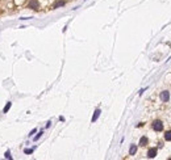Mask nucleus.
<instances>
[{"label": "nucleus", "instance_id": "1", "mask_svg": "<svg viewBox=\"0 0 171 160\" xmlns=\"http://www.w3.org/2000/svg\"><path fill=\"white\" fill-rule=\"evenodd\" d=\"M151 127H153L154 131H162L163 130V122L161 119H155L151 123Z\"/></svg>", "mask_w": 171, "mask_h": 160}, {"label": "nucleus", "instance_id": "2", "mask_svg": "<svg viewBox=\"0 0 171 160\" xmlns=\"http://www.w3.org/2000/svg\"><path fill=\"white\" fill-rule=\"evenodd\" d=\"M28 8L30 9H34V11H37L40 8V3L37 2V0H30V2L28 3Z\"/></svg>", "mask_w": 171, "mask_h": 160}, {"label": "nucleus", "instance_id": "3", "mask_svg": "<svg viewBox=\"0 0 171 160\" xmlns=\"http://www.w3.org/2000/svg\"><path fill=\"white\" fill-rule=\"evenodd\" d=\"M161 100L163 101V102H168V100H170V93H168V91H162L161 92Z\"/></svg>", "mask_w": 171, "mask_h": 160}, {"label": "nucleus", "instance_id": "4", "mask_svg": "<svg viewBox=\"0 0 171 160\" xmlns=\"http://www.w3.org/2000/svg\"><path fill=\"white\" fill-rule=\"evenodd\" d=\"M157 154H158V150L154 147V148H150L149 151H147V157L149 159H154L155 156H157Z\"/></svg>", "mask_w": 171, "mask_h": 160}, {"label": "nucleus", "instance_id": "5", "mask_svg": "<svg viewBox=\"0 0 171 160\" xmlns=\"http://www.w3.org/2000/svg\"><path fill=\"white\" fill-rule=\"evenodd\" d=\"M100 113H101V110H100V109H96L95 113H94V116H92V119H91V121H92V122H96L97 118L100 117Z\"/></svg>", "mask_w": 171, "mask_h": 160}, {"label": "nucleus", "instance_id": "6", "mask_svg": "<svg viewBox=\"0 0 171 160\" xmlns=\"http://www.w3.org/2000/svg\"><path fill=\"white\" fill-rule=\"evenodd\" d=\"M147 143H149V139L146 138V136H142V138L140 139V146H142V147H145Z\"/></svg>", "mask_w": 171, "mask_h": 160}, {"label": "nucleus", "instance_id": "7", "mask_svg": "<svg viewBox=\"0 0 171 160\" xmlns=\"http://www.w3.org/2000/svg\"><path fill=\"white\" fill-rule=\"evenodd\" d=\"M136 152H137V146L136 144H132L130 146V148H129V155H136Z\"/></svg>", "mask_w": 171, "mask_h": 160}, {"label": "nucleus", "instance_id": "8", "mask_svg": "<svg viewBox=\"0 0 171 160\" xmlns=\"http://www.w3.org/2000/svg\"><path fill=\"white\" fill-rule=\"evenodd\" d=\"M66 4V2H65V0H59V2H57L54 5H53V8L55 9V8H59V7H63Z\"/></svg>", "mask_w": 171, "mask_h": 160}, {"label": "nucleus", "instance_id": "9", "mask_svg": "<svg viewBox=\"0 0 171 160\" xmlns=\"http://www.w3.org/2000/svg\"><path fill=\"white\" fill-rule=\"evenodd\" d=\"M165 139H166L167 142H171V130H167V131L165 133Z\"/></svg>", "mask_w": 171, "mask_h": 160}, {"label": "nucleus", "instance_id": "10", "mask_svg": "<svg viewBox=\"0 0 171 160\" xmlns=\"http://www.w3.org/2000/svg\"><path fill=\"white\" fill-rule=\"evenodd\" d=\"M11 105H12V102H7V105H5V106H4V109H3V113H7V112L9 110Z\"/></svg>", "mask_w": 171, "mask_h": 160}, {"label": "nucleus", "instance_id": "11", "mask_svg": "<svg viewBox=\"0 0 171 160\" xmlns=\"http://www.w3.org/2000/svg\"><path fill=\"white\" fill-rule=\"evenodd\" d=\"M41 135H42V131H41V133H40V134H38L37 136H34V141H36V142H37V141H38V139L41 138Z\"/></svg>", "mask_w": 171, "mask_h": 160}, {"label": "nucleus", "instance_id": "12", "mask_svg": "<svg viewBox=\"0 0 171 160\" xmlns=\"http://www.w3.org/2000/svg\"><path fill=\"white\" fill-rule=\"evenodd\" d=\"M5 157H7V159H12V156H11V152H9V151L5 152Z\"/></svg>", "mask_w": 171, "mask_h": 160}, {"label": "nucleus", "instance_id": "13", "mask_svg": "<svg viewBox=\"0 0 171 160\" xmlns=\"http://www.w3.org/2000/svg\"><path fill=\"white\" fill-rule=\"evenodd\" d=\"M34 150H33V148H28V150H25V154H32Z\"/></svg>", "mask_w": 171, "mask_h": 160}, {"label": "nucleus", "instance_id": "14", "mask_svg": "<svg viewBox=\"0 0 171 160\" xmlns=\"http://www.w3.org/2000/svg\"><path fill=\"white\" fill-rule=\"evenodd\" d=\"M36 131H37V129H33V130L30 131V134H29V135H33V134H34V133H36Z\"/></svg>", "mask_w": 171, "mask_h": 160}]
</instances>
